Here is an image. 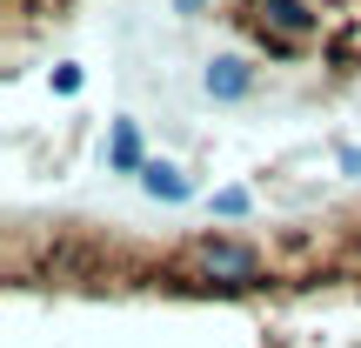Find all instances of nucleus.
Listing matches in <instances>:
<instances>
[{
  "instance_id": "obj_2",
  "label": "nucleus",
  "mask_w": 361,
  "mask_h": 348,
  "mask_svg": "<svg viewBox=\"0 0 361 348\" xmlns=\"http://www.w3.org/2000/svg\"><path fill=\"white\" fill-rule=\"evenodd\" d=\"M141 188H147V194H161V201H180V194H188V181H180L168 161H147V168H141Z\"/></svg>"
},
{
  "instance_id": "obj_4",
  "label": "nucleus",
  "mask_w": 361,
  "mask_h": 348,
  "mask_svg": "<svg viewBox=\"0 0 361 348\" xmlns=\"http://www.w3.org/2000/svg\"><path fill=\"white\" fill-rule=\"evenodd\" d=\"M114 168H141V134H134V128L114 134Z\"/></svg>"
},
{
  "instance_id": "obj_1",
  "label": "nucleus",
  "mask_w": 361,
  "mask_h": 348,
  "mask_svg": "<svg viewBox=\"0 0 361 348\" xmlns=\"http://www.w3.org/2000/svg\"><path fill=\"white\" fill-rule=\"evenodd\" d=\"M261 268V255L247 241H207L201 248V275H221V282H228V275H255Z\"/></svg>"
},
{
  "instance_id": "obj_3",
  "label": "nucleus",
  "mask_w": 361,
  "mask_h": 348,
  "mask_svg": "<svg viewBox=\"0 0 361 348\" xmlns=\"http://www.w3.org/2000/svg\"><path fill=\"white\" fill-rule=\"evenodd\" d=\"M207 94H247V67L241 61H221L214 74H207Z\"/></svg>"
}]
</instances>
